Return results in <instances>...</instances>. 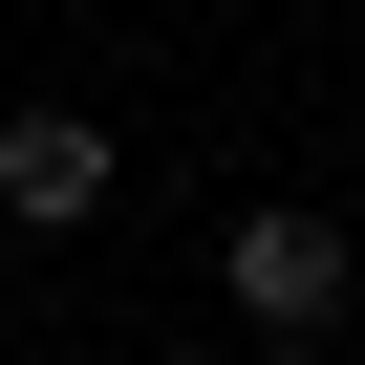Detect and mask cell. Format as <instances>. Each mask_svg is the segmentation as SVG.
I'll use <instances>...</instances> for the list:
<instances>
[{"label":"cell","instance_id":"1","mask_svg":"<svg viewBox=\"0 0 365 365\" xmlns=\"http://www.w3.org/2000/svg\"><path fill=\"white\" fill-rule=\"evenodd\" d=\"M215 279H237V322H258V344H322V322L365 301V258H344L301 194H279V215H237V237H215Z\"/></svg>","mask_w":365,"mask_h":365},{"label":"cell","instance_id":"2","mask_svg":"<svg viewBox=\"0 0 365 365\" xmlns=\"http://www.w3.org/2000/svg\"><path fill=\"white\" fill-rule=\"evenodd\" d=\"M0 215H22V237L108 215V129H86V108H0Z\"/></svg>","mask_w":365,"mask_h":365}]
</instances>
